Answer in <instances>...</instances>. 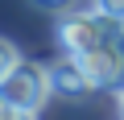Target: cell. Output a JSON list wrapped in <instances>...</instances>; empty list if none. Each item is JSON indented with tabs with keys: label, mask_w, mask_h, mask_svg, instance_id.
<instances>
[{
	"label": "cell",
	"mask_w": 124,
	"mask_h": 120,
	"mask_svg": "<svg viewBox=\"0 0 124 120\" xmlns=\"http://www.w3.org/2000/svg\"><path fill=\"white\" fill-rule=\"evenodd\" d=\"M0 120H37V112L17 108V104H8V99H0Z\"/></svg>",
	"instance_id": "cell-7"
},
{
	"label": "cell",
	"mask_w": 124,
	"mask_h": 120,
	"mask_svg": "<svg viewBox=\"0 0 124 120\" xmlns=\"http://www.w3.org/2000/svg\"><path fill=\"white\" fill-rule=\"evenodd\" d=\"M46 71H50V91L62 95V99H83L87 91H95L91 79H87V71H83V62H79V54H62Z\"/></svg>",
	"instance_id": "cell-4"
},
{
	"label": "cell",
	"mask_w": 124,
	"mask_h": 120,
	"mask_svg": "<svg viewBox=\"0 0 124 120\" xmlns=\"http://www.w3.org/2000/svg\"><path fill=\"white\" fill-rule=\"evenodd\" d=\"M120 120H124V116H120Z\"/></svg>",
	"instance_id": "cell-10"
},
{
	"label": "cell",
	"mask_w": 124,
	"mask_h": 120,
	"mask_svg": "<svg viewBox=\"0 0 124 120\" xmlns=\"http://www.w3.org/2000/svg\"><path fill=\"white\" fill-rule=\"evenodd\" d=\"M13 62H21V50H17L13 41H4V37H0V75H4Z\"/></svg>",
	"instance_id": "cell-8"
},
{
	"label": "cell",
	"mask_w": 124,
	"mask_h": 120,
	"mask_svg": "<svg viewBox=\"0 0 124 120\" xmlns=\"http://www.w3.org/2000/svg\"><path fill=\"white\" fill-rule=\"evenodd\" d=\"M79 62H83L91 87H120L124 83V46H116L112 37L91 46L87 54H79Z\"/></svg>",
	"instance_id": "cell-3"
},
{
	"label": "cell",
	"mask_w": 124,
	"mask_h": 120,
	"mask_svg": "<svg viewBox=\"0 0 124 120\" xmlns=\"http://www.w3.org/2000/svg\"><path fill=\"white\" fill-rule=\"evenodd\" d=\"M29 4L37 8V13H50V17H62V13H70L79 0H29Z\"/></svg>",
	"instance_id": "cell-6"
},
{
	"label": "cell",
	"mask_w": 124,
	"mask_h": 120,
	"mask_svg": "<svg viewBox=\"0 0 124 120\" xmlns=\"http://www.w3.org/2000/svg\"><path fill=\"white\" fill-rule=\"evenodd\" d=\"M108 37H116V33L95 13H62L58 17V46H62V54H87L91 46H99Z\"/></svg>",
	"instance_id": "cell-2"
},
{
	"label": "cell",
	"mask_w": 124,
	"mask_h": 120,
	"mask_svg": "<svg viewBox=\"0 0 124 120\" xmlns=\"http://www.w3.org/2000/svg\"><path fill=\"white\" fill-rule=\"evenodd\" d=\"M91 13L108 21V29L120 37L124 33V0H91Z\"/></svg>",
	"instance_id": "cell-5"
},
{
	"label": "cell",
	"mask_w": 124,
	"mask_h": 120,
	"mask_svg": "<svg viewBox=\"0 0 124 120\" xmlns=\"http://www.w3.org/2000/svg\"><path fill=\"white\" fill-rule=\"evenodd\" d=\"M50 95H54V91H50V71L37 66V62H29V58L13 62L4 75H0V99H8V104H17V108L37 112Z\"/></svg>",
	"instance_id": "cell-1"
},
{
	"label": "cell",
	"mask_w": 124,
	"mask_h": 120,
	"mask_svg": "<svg viewBox=\"0 0 124 120\" xmlns=\"http://www.w3.org/2000/svg\"><path fill=\"white\" fill-rule=\"evenodd\" d=\"M116 104H120V116H124V83H120V91H116Z\"/></svg>",
	"instance_id": "cell-9"
}]
</instances>
